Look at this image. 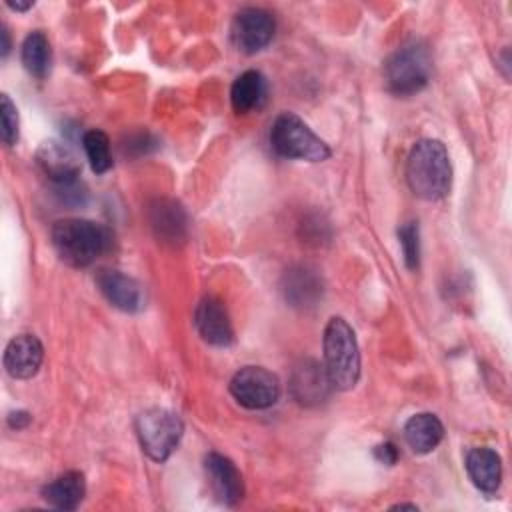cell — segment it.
<instances>
[{"mask_svg":"<svg viewBox=\"0 0 512 512\" xmlns=\"http://www.w3.org/2000/svg\"><path fill=\"white\" fill-rule=\"evenodd\" d=\"M6 4H8L12 10H20V12H22V10H28V8L32 6V2H10V0H8Z\"/></svg>","mask_w":512,"mask_h":512,"instance_id":"obj_28","label":"cell"},{"mask_svg":"<svg viewBox=\"0 0 512 512\" xmlns=\"http://www.w3.org/2000/svg\"><path fill=\"white\" fill-rule=\"evenodd\" d=\"M392 508H410V510H418L416 504H396V506H392Z\"/></svg>","mask_w":512,"mask_h":512,"instance_id":"obj_29","label":"cell"},{"mask_svg":"<svg viewBox=\"0 0 512 512\" xmlns=\"http://www.w3.org/2000/svg\"><path fill=\"white\" fill-rule=\"evenodd\" d=\"M230 394L248 410H264L278 402L280 380L262 366H244L232 376Z\"/></svg>","mask_w":512,"mask_h":512,"instance_id":"obj_7","label":"cell"},{"mask_svg":"<svg viewBox=\"0 0 512 512\" xmlns=\"http://www.w3.org/2000/svg\"><path fill=\"white\" fill-rule=\"evenodd\" d=\"M332 386L326 368L314 360H304L292 374V394L302 404H318L326 398Z\"/></svg>","mask_w":512,"mask_h":512,"instance_id":"obj_16","label":"cell"},{"mask_svg":"<svg viewBox=\"0 0 512 512\" xmlns=\"http://www.w3.org/2000/svg\"><path fill=\"white\" fill-rule=\"evenodd\" d=\"M432 76V56L424 42L412 40L400 46L384 62V80L392 94L412 96L420 92Z\"/></svg>","mask_w":512,"mask_h":512,"instance_id":"obj_4","label":"cell"},{"mask_svg":"<svg viewBox=\"0 0 512 512\" xmlns=\"http://www.w3.org/2000/svg\"><path fill=\"white\" fill-rule=\"evenodd\" d=\"M82 146L90 168L96 174H104L112 168V154H110V140L102 130H88L82 136Z\"/></svg>","mask_w":512,"mask_h":512,"instance_id":"obj_22","label":"cell"},{"mask_svg":"<svg viewBox=\"0 0 512 512\" xmlns=\"http://www.w3.org/2000/svg\"><path fill=\"white\" fill-rule=\"evenodd\" d=\"M134 428L142 450L154 462L168 460L184 432L180 416L166 408H148L140 412L136 416Z\"/></svg>","mask_w":512,"mask_h":512,"instance_id":"obj_6","label":"cell"},{"mask_svg":"<svg viewBox=\"0 0 512 512\" xmlns=\"http://www.w3.org/2000/svg\"><path fill=\"white\" fill-rule=\"evenodd\" d=\"M406 182L422 200H440L452 186V164L446 146L436 138L418 140L406 160Z\"/></svg>","mask_w":512,"mask_h":512,"instance_id":"obj_2","label":"cell"},{"mask_svg":"<svg viewBox=\"0 0 512 512\" xmlns=\"http://www.w3.org/2000/svg\"><path fill=\"white\" fill-rule=\"evenodd\" d=\"M324 286L316 270L308 266H292L282 276V294L294 308H312L322 298Z\"/></svg>","mask_w":512,"mask_h":512,"instance_id":"obj_14","label":"cell"},{"mask_svg":"<svg viewBox=\"0 0 512 512\" xmlns=\"http://www.w3.org/2000/svg\"><path fill=\"white\" fill-rule=\"evenodd\" d=\"M466 472L472 480V484L486 492V494H494L502 482V460L498 456L496 450L486 448V446H478L472 448L466 454Z\"/></svg>","mask_w":512,"mask_h":512,"instance_id":"obj_15","label":"cell"},{"mask_svg":"<svg viewBox=\"0 0 512 512\" xmlns=\"http://www.w3.org/2000/svg\"><path fill=\"white\" fill-rule=\"evenodd\" d=\"M204 470H206V478L210 482L214 496L222 504L234 506L236 502L242 500L244 482H242L238 468L234 466V462L230 458H226L218 452H210L204 460Z\"/></svg>","mask_w":512,"mask_h":512,"instance_id":"obj_12","label":"cell"},{"mask_svg":"<svg viewBox=\"0 0 512 512\" xmlns=\"http://www.w3.org/2000/svg\"><path fill=\"white\" fill-rule=\"evenodd\" d=\"M96 284L104 298L122 312H138L144 306V290L140 282L120 270H100L96 274Z\"/></svg>","mask_w":512,"mask_h":512,"instance_id":"obj_13","label":"cell"},{"mask_svg":"<svg viewBox=\"0 0 512 512\" xmlns=\"http://www.w3.org/2000/svg\"><path fill=\"white\" fill-rule=\"evenodd\" d=\"M194 326L202 336V340L212 346L226 348L234 340V330H232L228 310L222 304V300L214 296H206L198 302L194 310Z\"/></svg>","mask_w":512,"mask_h":512,"instance_id":"obj_9","label":"cell"},{"mask_svg":"<svg viewBox=\"0 0 512 512\" xmlns=\"http://www.w3.org/2000/svg\"><path fill=\"white\" fill-rule=\"evenodd\" d=\"M52 50L42 30L30 32L22 42V64L34 78H44L50 70Z\"/></svg>","mask_w":512,"mask_h":512,"instance_id":"obj_21","label":"cell"},{"mask_svg":"<svg viewBox=\"0 0 512 512\" xmlns=\"http://www.w3.org/2000/svg\"><path fill=\"white\" fill-rule=\"evenodd\" d=\"M0 124H2V142L14 146L18 140V112L8 94L0 96Z\"/></svg>","mask_w":512,"mask_h":512,"instance_id":"obj_24","label":"cell"},{"mask_svg":"<svg viewBox=\"0 0 512 512\" xmlns=\"http://www.w3.org/2000/svg\"><path fill=\"white\" fill-rule=\"evenodd\" d=\"M268 94L266 78L260 70H246L242 72L232 88H230V102L236 114H248L258 110Z\"/></svg>","mask_w":512,"mask_h":512,"instance_id":"obj_18","label":"cell"},{"mask_svg":"<svg viewBox=\"0 0 512 512\" xmlns=\"http://www.w3.org/2000/svg\"><path fill=\"white\" fill-rule=\"evenodd\" d=\"M34 160L42 174L50 178L56 186L72 184L80 176V162L76 154L58 140L42 142L34 154Z\"/></svg>","mask_w":512,"mask_h":512,"instance_id":"obj_10","label":"cell"},{"mask_svg":"<svg viewBox=\"0 0 512 512\" xmlns=\"http://www.w3.org/2000/svg\"><path fill=\"white\" fill-rule=\"evenodd\" d=\"M86 494L84 474L78 470H70L54 478L50 484L42 488V498L58 510H74L80 506Z\"/></svg>","mask_w":512,"mask_h":512,"instance_id":"obj_19","label":"cell"},{"mask_svg":"<svg viewBox=\"0 0 512 512\" xmlns=\"http://www.w3.org/2000/svg\"><path fill=\"white\" fill-rule=\"evenodd\" d=\"M324 368L334 388L352 390L360 378V350L350 324L334 316L324 328Z\"/></svg>","mask_w":512,"mask_h":512,"instance_id":"obj_3","label":"cell"},{"mask_svg":"<svg viewBox=\"0 0 512 512\" xmlns=\"http://www.w3.org/2000/svg\"><path fill=\"white\" fill-rule=\"evenodd\" d=\"M0 36H2V56H6V54H8V50H10V36H8L6 26H2Z\"/></svg>","mask_w":512,"mask_h":512,"instance_id":"obj_27","label":"cell"},{"mask_svg":"<svg viewBox=\"0 0 512 512\" xmlns=\"http://www.w3.org/2000/svg\"><path fill=\"white\" fill-rule=\"evenodd\" d=\"M444 438V426L436 414L420 412L404 424V440L416 454L432 452Z\"/></svg>","mask_w":512,"mask_h":512,"instance_id":"obj_17","label":"cell"},{"mask_svg":"<svg viewBox=\"0 0 512 512\" xmlns=\"http://www.w3.org/2000/svg\"><path fill=\"white\" fill-rule=\"evenodd\" d=\"M50 238L60 260L72 268L90 266L112 246L110 228L86 218H64L54 222Z\"/></svg>","mask_w":512,"mask_h":512,"instance_id":"obj_1","label":"cell"},{"mask_svg":"<svg viewBox=\"0 0 512 512\" xmlns=\"http://www.w3.org/2000/svg\"><path fill=\"white\" fill-rule=\"evenodd\" d=\"M400 246H402V256L404 262L410 270H416L420 266V230L416 222H406L398 230Z\"/></svg>","mask_w":512,"mask_h":512,"instance_id":"obj_23","label":"cell"},{"mask_svg":"<svg viewBox=\"0 0 512 512\" xmlns=\"http://www.w3.org/2000/svg\"><path fill=\"white\" fill-rule=\"evenodd\" d=\"M44 360V346L34 334L14 336L4 350V368L14 380L32 378Z\"/></svg>","mask_w":512,"mask_h":512,"instance_id":"obj_11","label":"cell"},{"mask_svg":"<svg viewBox=\"0 0 512 512\" xmlns=\"http://www.w3.org/2000/svg\"><path fill=\"white\" fill-rule=\"evenodd\" d=\"M30 420H32V416H30L28 412H24V410L10 412V416H8V426L20 430V428H26V426L30 424Z\"/></svg>","mask_w":512,"mask_h":512,"instance_id":"obj_26","label":"cell"},{"mask_svg":"<svg viewBox=\"0 0 512 512\" xmlns=\"http://www.w3.org/2000/svg\"><path fill=\"white\" fill-rule=\"evenodd\" d=\"M274 32L276 22L272 14L254 6L236 12L230 26L232 42L244 54H256L262 48H266L272 42Z\"/></svg>","mask_w":512,"mask_h":512,"instance_id":"obj_8","label":"cell"},{"mask_svg":"<svg viewBox=\"0 0 512 512\" xmlns=\"http://www.w3.org/2000/svg\"><path fill=\"white\" fill-rule=\"evenodd\" d=\"M374 458L380 462V464H386V466H392L396 464L398 460V448L392 444V442H382L374 448Z\"/></svg>","mask_w":512,"mask_h":512,"instance_id":"obj_25","label":"cell"},{"mask_svg":"<svg viewBox=\"0 0 512 512\" xmlns=\"http://www.w3.org/2000/svg\"><path fill=\"white\" fill-rule=\"evenodd\" d=\"M150 222L164 242H178L186 234V214L182 206L172 200H158L150 210Z\"/></svg>","mask_w":512,"mask_h":512,"instance_id":"obj_20","label":"cell"},{"mask_svg":"<svg viewBox=\"0 0 512 512\" xmlns=\"http://www.w3.org/2000/svg\"><path fill=\"white\" fill-rule=\"evenodd\" d=\"M270 146L278 156L290 160L322 162L332 154L328 144L294 112H282L276 116L270 126Z\"/></svg>","mask_w":512,"mask_h":512,"instance_id":"obj_5","label":"cell"}]
</instances>
